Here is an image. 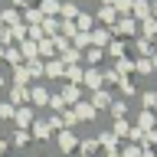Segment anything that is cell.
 Returning a JSON list of instances; mask_svg holds the SVG:
<instances>
[{
	"label": "cell",
	"instance_id": "15",
	"mask_svg": "<svg viewBox=\"0 0 157 157\" xmlns=\"http://www.w3.org/2000/svg\"><path fill=\"white\" fill-rule=\"evenodd\" d=\"M151 13H154V17H157V3H154V7H151Z\"/></svg>",
	"mask_w": 157,
	"mask_h": 157
},
{
	"label": "cell",
	"instance_id": "11",
	"mask_svg": "<svg viewBox=\"0 0 157 157\" xmlns=\"http://www.w3.org/2000/svg\"><path fill=\"white\" fill-rule=\"evenodd\" d=\"M23 52H26V59H33V56L39 52V46L33 43V39H23Z\"/></svg>",
	"mask_w": 157,
	"mask_h": 157
},
{
	"label": "cell",
	"instance_id": "3",
	"mask_svg": "<svg viewBox=\"0 0 157 157\" xmlns=\"http://www.w3.org/2000/svg\"><path fill=\"white\" fill-rule=\"evenodd\" d=\"M134 26H137V23H134L131 17H118V20H115V29L121 33V36H128V33H134Z\"/></svg>",
	"mask_w": 157,
	"mask_h": 157
},
{
	"label": "cell",
	"instance_id": "2",
	"mask_svg": "<svg viewBox=\"0 0 157 157\" xmlns=\"http://www.w3.org/2000/svg\"><path fill=\"white\" fill-rule=\"evenodd\" d=\"M98 20H101V23H111V26H115V20H118V10L111 7V3H101V10H98Z\"/></svg>",
	"mask_w": 157,
	"mask_h": 157
},
{
	"label": "cell",
	"instance_id": "13",
	"mask_svg": "<svg viewBox=\"0 0 157 157\" xmlns=\"http://www.w3.org/2000/svg\"><path fill=\"white\" fill-rule=\"evenodd\" d=\"M46 72H49V75H59V72H62V62H49Z\"/></svg>",
	"mask_w": 157,
	"mask_h": 157
},
{
	"label": "cell",
	"instance_id": "16",
	"mask_svg": "<svg viewBox=\"0 0 157 157\" xmlns=\"http://www.w3.org/2000/svg\"><path fill=\"white\" fill-rule=\"evenodd\" d=\"M0 56H3V49H0Z\"/></svg>",
	"mask_w": 157,
	"mask_h": 157
},
{
	"label": "cell",
	"instance_id": "5",
	"mask_svg": "<svg viewBox=\"0 0 157 157\" xmlns=\"http://www.w3.org/2000/svg\"><path fill=\"white\" fill-rule=\"evenodd\" d=\"M111 7L118 10V17H128V10L134 7V0H111Z\"/></svg>",
	"mask_w": 157,
	"mask_h": 157
},
{
	"label": "cell",
	"instance_id": "14",
	"mask_svg": "<svg viewBox=\"0 0 157 157\" xmlns=\"http://www.w3.org/2000/svg\"><path fill=\"white\" fill-rule=\"evenodd\" d=\"M29 36H33V43H36V39H43V26H29Z\"/></svg>",
	"mask_w": 157,
	"mask_h": 157
},
{
	"label": "cell",
	"instance_id": "4",
	"mask_svg": "<svg viewBox=\"0 0 157 157\" xmlns=\"http://www.w3.org/2000/svg\"><path fill=\"white\" fill-rule=\"evenodd\" d=\"M131 10H134L137 20H147V17H151V7H147L144 0H134V7H131Z\"/></svg>",
	"mask_w": 157,
	"mask_h": 157
},
{
	"label": "cell",
	"instance_id": "9",
	"mask_svg": "<svg viewBox=\"0 0 157 157\" xmlns=\"http://www.w3.org/2000/svg\"><path fill=\"white\" fill-rule=\"evenodd\" d=\"M92 43H95V46H105L108 43V29H95V33H92Z\"/></svg>",
	"mask_w": 157,
	"mask_h": 157
},
{
	"label": "cell",
	"instance_id": "12",
	"mask_svg": "<svg viewBox=\"0 0 157 157\" xmlns=\"http://www.w3.org/2000/svg\"><path fill=\"white\" fill-rule=\"evenodd\" d=\"M141 26H144V33H147V36H157V20H154V17H147Z\"/></svg>",
	"mask_w": 157,
	"mask_h": 157
},
{
	"label": "cell",
	"instance_id": "10",
	"mask_svg": "<svg viewBox=\"0 0 157 157\" xmlns=\"http://www.w3.org/2000/svg\"><path fill=\"white\" fill-rule=\"evenodd\" d=\"M72 39H75V46H88V43H92V33H85V29H78V33H75Z\"/></svg>",
	"mask_w": 157,
	"mask_h": 157
},
{
	"label": "cell",
	"instance_id": "8",
	"mask_svg": "<svg viewBox=\"0 0 157 157\" xmlns=\"http://www.w3.org/2000/svg\"><path fill=\"white\" fill-rule=\"evenodd\" d=\"M52 49H56L52 39H39V56H52Z\"/></svg>",
	"mask_w": 157,
	"mask_h": 157
},
{
	"label": "cell",
	"instance_id": "6",
	"mask_svg": "<svg viewBox=\"0 0 157 157\" xmlns=\"http://www.w3.org/2000/svg\"><path fill=\"white\" fill-rule=\"evenodd\" d=\"M59 13H62L66 20H75V17H78V10H75V3H72V0H62V10H59Z\"/></svg>",
	"mask_w": 157,
	"mask_h": 157
},
{
	"label": "cell",
	"instance_id": "1",
	"mask_svg": "<svg viewBox=\"0 0 157 157\" xmlns=\"http://www.w3.org/2000/svg\"><path fill=\"white\" fill-rule=\"evenodd\" d=\"M59 10H62V0H43V3H39V13H43V17H56Z\"/></svg>",
	"mask_w": 157,
	"mask_h": 157
},
{
	"label": "cell",
	"instance_id": "7",
	"mask_svg": "<svg viewBox=\"0 0 157 157\" xmlns=\"http://www.w3.org/2000/svg\"><path fill=\"white\" fill-rule=\"evenodd\" d=\"M72 23H75V29H85V33H88V26H92V17H88V13H78Z\"/></svg>",
	"mask_w": 157,
	"mask_h": 157
}]
</instances>
